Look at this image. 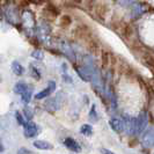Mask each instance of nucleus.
Returning a JSON list of instances; mask_svg holds the SVG:
<instances>
[{
	"instance_id": "f257e3e1",
	"label": "nucleus",
	"mask_w": 154,
	"mask_h": 154,
	"mask_svg": "<svg viewBox=\"0 0 154 154\" xmlns=\"http://www.w3.org/2000/svg\"><path fill=\"white\" fill-rule=\"evenodd\" d=\"M107 14H108V7L106 5H103V4H100L96 7V15H97V17H100L101 20H104Z\"/></svg>"
},
{
	"instance_id": "f03ea898",
	"label": "nucleus",
	"mask_w": 154,
	"mask_h": 154,
	"mask_svg": "<svg viewBox=\"0 0 154 154\" xmlns=\"http://www.w3.org/2000/svg\"><path fill=\"white\" fill-rule=\"evenodd\" d=\"M123 36L124 37H126V38H129V37H131L132 34H133V27H132L131 24H129V23H125L123 26Z\"/></svg>"
},
{
	"instance_id": "7ed1b4c3",
	"label": "nucleus",
	"mask_w": 154,
	"mask_h": 154,
	"mask_svg": "<svg viewBox=\"0 0 154 154\" xmlns=\"http://www.w3.org/2000/svg\"><path fill=\"white\" fill-rule=\"evenodd\" d=\"M101 63H102L103 67H108L110 59H109V54L107 51H102V54H101Z\"/></svg>"
},
{
	"instance_id": "20e7f679",
	"label": "nucleus",
	"mask_w": 154,
	"mask_h": 154,
	"mask_svg": "<svg viewBox=\"0 0 154 154\" xmlns=\"http://www.w3.org/2000/svg\"><path fill=\"white\" fill-rule=\"evenodd\" d=\"M71 23H72V19H71V16H69V15H63L62 16V19H60V24H62V27L67 28L69 26H71Z\"/></svg>"
},
{
	"instance_id": "39448f33",
	"label": "nucleus",
	"mask_w": 154,
	"mask_h": 154,
	"mask_svg": "<svg viewBox=\"0 0 154 154\" xmlns=\"http://www.w3.org/2000/svg\"><path fill=\"white\" fill-rule=\"evenodd\" d=\"M74 1H75V2H78V4H80V2L82 1V0H74Z\"/></svg>"
}]
</instances>
